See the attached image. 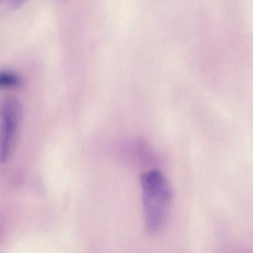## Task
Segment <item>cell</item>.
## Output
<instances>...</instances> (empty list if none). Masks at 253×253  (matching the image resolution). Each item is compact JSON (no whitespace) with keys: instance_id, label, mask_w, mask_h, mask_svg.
<instances>
[{"instance_id":"cell-5","label":"cell","mask_w":253,"mask_h":253,"mask_svg":"<svg viewBox=\"0 0 253 253\" xmlns=\"http://www.w3.org/2000/svg\"><path fill=\"white\" fill-rule=\"evenodd\" d=\"M0 232H1V229H0Z\"/></svg>"},{"instance_id":"cell-3","label":"cell","mask_w":253,"mask_h":253,"mask_svg":"<svg viewBox=\"0 0 253 253\" xmlns=\"http://www.w3.org/2000/svg\"><path fill=\"white\" fill-rule=\"evenodd\" d=\"M23 84L21 77L9 71L0 72V89H13Z\"/></svg>"},{"instance_id":"cell-1","label":"cell","mask_w":253,"mask_h":253,"mask_svg":"<svg viewBox=\"0 0 253 253\" xmlns=\"http://www.w3.org/2000/svg\"><path fill=\"white\" fill-rule=\"evenodd\" d=\"M141 187L145 229L155 235L162 230L168 218L172 189L164 174L156 169L141 176Z\"/></svg>"},{"instance_id":"cell-2","label":"cell","mask_w":253,"mask_h":253,"mask_svg":"<svg viewBox=\"0 0 253 253\" xmlns=\"http://www.w3.org/2000/svg\"><path fill=\"white\" fill-rule=\"evenodd\" d=\"M23 116V106L15 96L4 97L0 102V163L11 158L17 133Z\"/></svg>"},{"instance_id":"cell-4","label":"cell","mask_w":253,"mask_h":253,"mask_svg":"<svg viewBox=\"0 0 253 253\" xmlns=\"http://www.w3.org/2000/svg\"><path fill=\"white\" fill-rule=\"evenodd\" d=\"M27 0H9L10 5L13 9H17L24 5Z\"/></svg>"}]
</instances>
